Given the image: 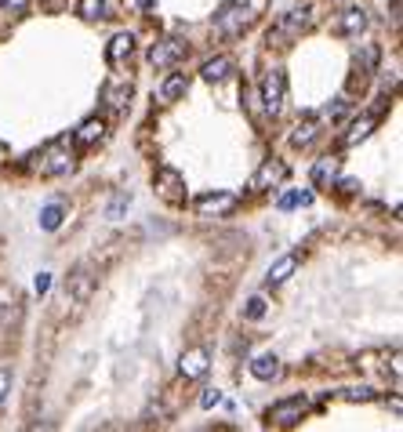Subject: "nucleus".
<instances>
[{
    "label": "nucleus",
    "mask_w": 403,
    "mask_h": 432,
    "mask_svg": "<svg viewBox=\"0 0 403 432\" xmlns=\"http://www.w3.org/2000/svg\"><path fill=\"white\" fill-rule=\"evenodd\" d=\"M4 157H8V145H4V142H0V160H4Z\"/></svg>",
    "instance_id": "obj_36"
},
{
    "label": "nucleus",
    "mask_w": 403,
    "mask_h": 432,
    "mask_svg": "<svg viewBox=\"0 0 403 432\" xmlns=\"http://www.w3.org/2000/svg\"><path fill=\"white\" fill-rule=\"evenodd\" d=\"M135 4H138V8H145V11H149V8H153V4H157V0H135Z\"/></svg>",
    "instance_id": "obj_35"
},
{
    "label": "nucleus",
    "mask_w": 403,
    "mask_h": 432,
    "mask_svg": "<svg viewBox=\"0 0 403 432\" xmlns=\"http://www.w3.org/2000/svg\"><path fill=\"white\" fill-rule=\"evenodd\" d=\"M353 58H356V70H363V73H378L382 48H378V44H360V48L353 51Z\"/></svg>",
    "instance_id": "obj_18"
},
{
    "label": "nucleus",
    "mask_w": 403,
    "mask_h": 432,
    "mask_svg": "<svg viewBox=\"0 0 403 432\" xmlns=\"http://www.w3.org/2000/svg\"><path fill=\"white\" fill-rule=\"evenodd\" d=\"M102 135H106V123L99 120V116H91V120H84L80 128H77V145H95V142H102Z\"/></svg>",
    "instance_id": "obj_19"
},
{
    "label": "nucleus",
    "mask_w": 403,
    "mask_h": 432,
    "mask_svg": "<svg viewBox=\"0 0 403 432\" xmlns=\"http://www.w3.org/2000/svg\"><path fill=\"white\" fill-rule=\"evenodd\" d=\"M131 51H135V37H131V33H116V37L109 40V48H106L109 66H120V62H128Z\"/></svg>",
    "instance_id": "obj_15"
},
{
    "label": "nucleus",
    "mask_w": 403,
    "mask_h": 432,
    "mask_svg": "<svg viewBox=\"0 0 403 432\" xmlns=\"http://www.w3.org/2000/svg\"><path fill=\"white\" fill-rule=\"evenodd\" d=\"M294 269H298V255H284V258H276V262L269 265L265 280H269L272 287H280V284H287L291 276H294Z\"/></svg>",
    "instance_id": "obj_14"
},
{
    "label": "nucleus",
    "mask_w": 403,
    "mask_h": 432,
    "mask_svg": "<svg viewBox=\"0 0 403 432\" xmlns=\"http://www.w3.org/2000/svg\"><path fill=\"white\" fill-rule=\"evenodd\" d=\"M309 22H313V8H309V4L284 11L280 18H276V26L269 29V44H276V48H287L291 40H298V33H302V29H309Z\"/></svg>",
    "instance_id": "obj_2"
},
{
    "label": "nucleus",
    "mask_w": 403,
    "mask_h": 432,
    "mask_svg": "<svg viewBox=\"0 0 403 432\" xmlns=\"http://www.w3.org/2000/svg\"><path fill=\"white\" fill-rule=\"evenodd\" d=\"M73 301H87V294H91V272H87V265H80L73 276H70V291H66Z\"/></svg>",
    "instance_id": "obj_22"
},
{
    "label": "nucleus",
    "mask_w": 403,
    "mask_h": 432,
    "mask_svg": "<svg viewBox=\"0 0 403 432\" xmlns=\"http://www.w3.org/2000/svg\"><path fill=\"white\" fill-rule=\"evenodd\" d=\"M367 11L363 8H346L342 15H338V22H334V33H342V37H360L363 29H367Z\"/></svg>",
    "instance_id": "obj_10"
},
{
    "label": "nucleus",
    "mask_w": 403,
    "mask_h": 432,
    "mask_svg": "<svg viewBox=\"0 0 403 432\" xmlns=\"http://www.w3.org/2000/svg\"><path fill=\"white\" fill-rule=\"evenodd\" d=\"M58 226H62V207H58V204H48V207L40 211V229L51 233V229H58Z\"/></svg>",
    "instance_id": "obj_27"
},
{
    "label": "nucleus",
    "mask_w": 403,
    "mask_h": 432,
    "mask_svg": "<svg viewBox=\"0 0 403 432\" xmlns=\"http://www.w3.org/2000/svg\"><path fill=\"white\" fill-rule=\"evenodd\" d=\"M375 123H378V116H375V113H363L360 120H353V128L346 131V145H360L370 131H375Z\"/></svg>",
    "instance_id": "obj_20"
},
{
    "label": "nucleus",
    "mask_w": 403,
    "mask_h": 432,
    "mask_svg": "<svg viewBox=\"0 0 403 432\" xmlns=\"http://www.w3.org/2000/svg\"><path fill=\"white\" fill-rule=\"evenodd\" d=\"M128 99H131V84L128 80H116V84H106L102 87V102L109 109H123V106H128Z\"/></svg>",
    "instance_id": "obj_17"
},
{
    "label": "nucleus",
    "mask_w": 403,
    "mask_h": 432,
    "mask_svg": "<svg viewBox=\"0 0 403 432\" xmlns=\"http://www.w3.org/2000/svg\"><path fill=\"white\" fill-rule=\"evenodd\" d=\"M11 392V370L0 367V404H4V396Z\"/></svg>",
    "instance_id": "obj_32"
},
{
    "label": "nucleus",
    "mask_w": 403,
    "mask_h": 432,
    "mask_svg": "<svg viewBox=\"0 0 403 432\" xmlns=\"http://www.w3.org/2000/svg\"><path fill=\"white\" fill-rule=\"evenodd\" d=\"M356 189H360V185H356L353 178H346V182H342V193H356Z\"/></svg>",
    "instance_id": "obj_34"
},
{
    "label": "nucleus",
    "mask_w": 403,
    "mask_h": 432,
    "mask_svg": "<svg viewBox=\"0 0 403 432\" xmlns=\"http://www.w3.org/2000/svg\"><path fill=\"white\" fill-rule=\"evenodd\" d=\"M284 99H287V77H284V70H272V73L262 80L258 102H262V109H265L269 116H276V113L284 109Z\"/></svg>",
    "instance_id": "obj_4"
},
{
    "label": "nucleus",
    "mask_w": 403,
    "mask_h": 432,
    "mask_svg": "<svg viewBox=\"0 0 403 432\" xmlns=\"http://www.w3.org/2000/svg\"><path fill=\"white\" fill-rule=\"evenodd\" d=\"M251 375H255L258 382H276V378L284 375V363H280V356H272V353L255 356V360H251Z\"/></svg>",
    "instance_id": "obj_11"
},
{
    "label": "nucleus",
    "mask_w": 403,
    "mask_h": 432,
    "mask_svg": "<svg viewBox=\"0 0 403 432\" xmlns=\"http://www.w3.org/2000/svg\"><path fill=\"white\" fill-rule=\"evenodd\" d=\"M240 207V200L233 193H204L197 200V214L200 218H226V214H233Z\"/></svg>",
    "instance_id": "obj_6"
},
{
    "label": "nucleus",
    "mask_w": 403,
    "mask_h": 432,
    "mask_svg": "<svg viewBox=\"0 0 403 432\" xmlns=\"http://www.w3.org/2000/svg\"><path fill=\"white\" fill-rule=\"evenodd\" d=\"M342 396L349 399V404H370V399H378V392L367 389V385H360V389H342Z\"/></svg>",
    "instance_id": "obj_28"
},
{
    "label": "nucleus",
    "mask_w": 403,
    "mask_h": 432,
    "mask_svg": "<svg viewBox=\"0 0 403 432\" xmlns=\"http://www.w3.org/2000/svg\"><path fill=\"white\" fill-rule=\"evenodd\" d=\"M305 414H309V399L291 396V399H280V404H276V407L269 411V425H280V428H287V425H298Z\"/></svg>",
    "instance_id": "obj_7"
},
{
    "label": "nucleus",
    "mask_w": 403,
    "mask_h": 432,
    "mask_svg": "<svg viewBox=\"0 0 403 432\" xmlns=\"http://www.w3.org/2000/svg\"><path fill=\"white\" fill-rule=\"evenodd\" d=\"M233 70H236L233 58H229V55H219V58H207V62H204V66H200V77H204L207 84H222Z\"/></svg>",
    "instance_id": "obj_13"
},
{
    "label": "nucleus",
    "mask_w": 403,
    "mask_h": 432,
    "mask_svg": "<svg viewBox=\"0 0 403 432\" xmlns=\"http://www.w3.org/2000/svg\"><path fill=\"white\" fill-rule=\"evenodd\" d=\"M128 207H131V193L123 189V193H116V196L109 200V207H106V218H109V222H120V214L128 211Z\"/></svg>",
    "instance_id": "obj_25"
},
{
    "label": "nucleus",
    "mask_w": 403,
    "mask_h": 432,
    "mask_svg": "<svg viewBox=\"0 0 403 432\" xmlns=\"http://www.w3.org/2000/svg\"><path fill=\"white\" fill-rule=\"evenodd\" d=\"M29 4H33V0H0V11L4 15H22Z\"/></svg>",
    "instance_id": "obj_30"
},
{
    "label": "nucleus",
    "mask_w": 403,
    "mask_h": 432,
    "mask_svg": "<svg viewBox=\"0 0 403 432\" xmlns=\"http://www.w3.org/2000/svg\"><path fill=\"white\" fill-rule=\"evenodd\" d=\"M185 91H189V77H185V73H171V77L160 84V99H164V102H178Z\"/></svg>",
    "instance_id": "obj_21"
},
{
    "label": "nucleus",
    "mask_w": 403,
    "mask_h": 432,
    "mask_svg": "<svg viewBox=\"0 0 403 432\" xmlns=\"http://www.w3.org/2000/svg\"><path fill=\"white\" fill-rule=\"evenodd\" d=\"M33 287H37V294H44V291H48V287H51V276H48V272H40V276H37V284H33Z\"/></svg>",
    "instance_id": "obj_33"
},
{
    "label": "nucleus",
    "mask_w": 403,
    "mask_h": 432,
    "mask_svg": "<svg viewBox=\"0 0 403 432\" xmlns=\"http://www.w3.org/2000/svg\"><path fill=\"white\" fill-rule=\"evenodd\" d=\"M153 185H157V193H160L167 204H182V200H185V178H182L175 167H157V175H153Z\"/></svg>",
    "instance_id": "obj_8"
},
{
    "label": "nucleus",
    "mask_w": 403,
    "mask_h": 432,
    "mask_svg": "<svg viewBox=\"0 0 403 432\" xmlns=\"http://www.w3.org/2000/svg\"><path fill=\"white\" fill-rule=\"evenodd\" d=\"M334 178H338V160H334V157L316 160V167H313V182L320 185V189H331Z\"/></svg>",
    "instance_id": "obj_23"
},
{
    "label": "nucleus",
    "mask_w": 403,
    "mask_h": 432,
    "mask_svg": "<svg viewBox=\"0 0 403 432\" xmlns=\"http://www.w3.org/2000/svg\"><path fill=\"white\" fill-rule=\"evenodd\" d=\"M349 109H353V102L342 95V99H334V102H327V106H324V120H331V123H334V120H342Z\"/></svg>",
    "instance_id": "obj_26"
},
{
    "label": "nucleus",
    "mask_w": 403,
    "mask_h": 432,
    "mask_svg": "<svg viewBox=\"0 0 403 432\" xmlns=\"http://www.w3.org/2000/svg\"><path fill=\"white\" fill-rule=\"evenodd\" d=\"M77 15L87 22H99V18H109V4L106 0H77Z\"/></svg>",
    "instance_id": "obj_24"
},
{
    "label": "nucleus",
    "mask_w": 403,
    "mask_h": 432,
    "mask_svg": "<svg viewBox=\"0 0 403 432\" xmlns=\"http://www.w3.org/2000/svg\"><path fill=\"white\" fill-rule=\"evenodd\" d=\"M316 135H320V120H316V116H305L298 128L291 131V145H294V149H305V145L316 142Z\"/></svg>",
    "instance_id": "obj_16"
},
{
    "label": "nucleus",
    "mask_w": 403,
    "mask_h": 432,
    "mask_svg": "<svg viewBox=\"0 0 403 432\" xmlns=\"http://www.w3.org/2000/svg\"><path fill=\"white\" fill-rule=\"evenodd\" d=\"M287 164L284 160H265L258 171H255V178H251V193H265V189H276L280 182H287Z\"/></svg>",
    "instance_id": "obj_9"
},
{
    "label": "nucleus",
    "mask_w": 403,
    "mask_h": 432,
    "mask_svg": "<svg viewBox=\"0 0 403 432\" xmlns=\"http://www.w3.org/2000/svg\"><path fill=\"white\" fill-rule=\"evenodd\" d=\"M73 167V149L66 145V142H51L44 153H40V160H37V171L44 175V178H58V175H66Z\"/></svg>",
    "instance_id": "obj_3"
},
{
    "label": "nucleus",
    "mask_w": 403,
    "mask_h": 432,
    "mask_svg": "<svg viewBox=\"0 0 403 432\" xmlns=\"http://www.w3.org/2000/svg\"><path fill=\"white\" fill-rule=\"evenodd\" d=\"M219 404H222V392H219V389H207V392L200 396V407H204V411H211V407H219Z\"/></svg>",
    "instance_id": "obj_31"
},
{
    "label": "nucleus",
    "mask_w": 403,
    "mask_h": 432,
    "mask_svg": "<svg viewBox=\"0 0 403 432\" xmlns=\"http://www.w3.org/2000/svg\"><path fill=\"white\" fill-rule=\"evenodd\" d=\"M262 316H265V298H262V294L247 298V305H243V320H262Z\"/></svg>",
    "instance_id": "obj_29"
},
{
    "label": "nucleus",
    "mask_w": 403,
    "mask_h": 432,
    "mask_svg": "<svg viewBox=\"0 0 403 432\" xmlns=\"http://www.w3.org/2000/svg\"><path fill=\"white\" fill-rule=\"evenodd\" d=\"M185 55H189V48H185L182 40H175V37H167V40L149 48V66L153 70H175Z\"/></svg>",
    "instance_id": "obj_5"
},
{
    "label": "nucleus",
    "mask_w": 403,
    "mask_h": 432,
    "mask_svg": "<svg viewBox=\"0 0 403 432\" xmlns=\"http://www.w3.org/2000/svg\"><path fill=\"white\" fill-rule=\"evenodd\" d=\"M265 4H269V0H229V4L222 8V15H219V33H222V37L243 33V29L255 22V15H258Z\"/></svg>",
    "instance_id": "obj_1"
},
{
    "label": "nucleus",
    "mask_w": 403,
    "mask_h": 432,
    "mask_svg": "<svg viewBox=\"0 0 403 432\" xmlns=\"http://www.w3.org/2000/svg\"><path fill=\"white\" fill-rule=\"evenodd\" d=\"M178 367H182V378H189V382L204 378V375H207V367H211V363H207V349H189V353L182 356Z\"/></svg>",
    "instance_id": "obj_12"
}]
</instances>
